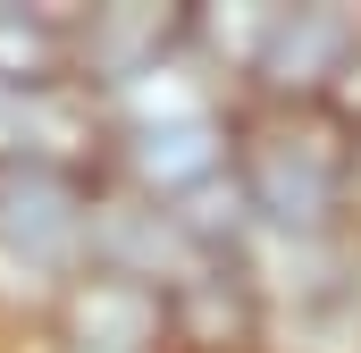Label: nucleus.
I'll return each mask as SVG.
<instances>
[{
  "label": "nucleus",
  "mask_w": 361,
  "mask_h": 353,
  "mask_svg": "<svg viewBox=\"0 0 361 353\" xmlns=\"http://www.w3.org/2000/svg\"><path fill=\"white\" fill-rule=\"evenodd\" d=\"M235 185L261 236H345L361 193V143L336 135L319 109L235 118Z\"/></svg>",
  "instance_id": "1"
},
{
  "label": "nucleus",
  "mask_w": 361,
  "mask_h": 353,
  "mask_svg": "<svg viewBox=\"0 0 361 353\" xmlns=\"http://www.w3.org/2000/svg\"><path fill=\"white\" fill-rule=\"evenodd\" d=\"M169 59H185V8L177 0H109V8L68 17V76L85 92H101V101L135 92Z\"/></svg>",
  "instance_id": "2"
},
{
  "label": "nucleus",
  "mask_w": 361,
  "mask_h": 353,
  "mask_svg": "<svg viewBox=\"0 0 361 353\" xmlns=\"http://www.w3.org/2000/svg\"><path fill=\"white\" fill-rule=\"evenodd\" d=\"M219 176H235V118H219V109L160 118V126H118V143H109V185H126L160 210L193 202Z\"/></svg>",
  "instance_id": "3"
},
{
  "label": "nucleus",
  "mask_w": 361,
  "mask_h": 353,
  "mask_svg": "<svg viewBox=\"0 0 361 353\" xmlns=\"http://www.w3.org/2000/svg\"><path fill=\"white\" fill-rule=\"evenodd\" d=\"M85 219L92 185L42 160H0V253L25 269H85Z\"/></svg>",
  "instance_id": "4"
},
{
  "label": "nucleus",
  "mask_w": 361,
  "mask_h": 353,
  "mask_svg": "<svg viewBox=\"0 0 361 353\" xmlns=\"http://www.w3.org/2000/svg\"><path fill=\"white\" fill-rule=\"evenodd\" d=\"M169 353H261L269 337V294L244 261H185L169 286Z\"/></svg>",
  "instance_id": "5"
},
{
  "label": "nucleus",
  "mask_w": 361,
  "mask_h": 353,
  "mask_svg": "<svg viewBox=\"0 0 361 353\" xmlns=\"http://www.w3.org/2000/svg\"><path fill=\"white\" fill-rule=\"evenodd\" d=\"M51 337H59V353H169V303L143 277L76 269V277H59Z\"/></svg>",
  "instance_id": "6"
},
{
  "label": "nucleus",
  "mask_w": 361,
  "mask_h": 353,
  "mask_svg": "<svg viewBox=\"0 0 361 353\" xmlns=\"http://www.w3.org/2000/svg\"><path fill=\"white\" fill-rule=\"evenodd\" d=\"M353 51H361V8H345V0L286 8L269 51H261V68H252V85L269 92V109H319Z\"/></svg>",
  "instance_id": "7"
},
{
  "label": "nucleus",
  "mask_w": 361,
  "mask_h": 353,
  "mask_svg": "<svg viewBox=\"0 0 361 353\" xmlns=\"http://www.w3.org/2000/svg\"><path fill=\"white\" fill-rule=\"evenodd\" d=\"M193 261L177 236V219L126 185H92V219H85V269H109V277H143V286H169L177 269Z\"/></svg>",
  "instance_id": "8"
},
{
  "label": "nucleus",
  "mask_w": 361,
  "mask_h": 353,
  "mask_svg": "<svg viewBox=\"0 0 361 353\" xmlns=\"http://www.w3.org/2000/svg\"><path fill=\"white\" fill-rule=\"evenodd\" d=\"M68 85V8H25V0H0V92L25 101V92Z\"/></svg>",
  "instance_id": "9"
},
{
  "label": "nucleus",
  "mask_w": 361,
  "mask_h": 353,
  "mask_svg": "<svg viewBox=\"0 0 361 353\" xmlns=\"http://www.w3.org/2000/svg\"><path fill=\"white\" fill-rule=\"evenodd\" d=\"M277 17H286L277 0H202V8H185V51L219 76H252Z\"/></svg>",
  "instance_id": "10"
},
{
  "label": "nucleus",
  "mask_w": 361,
  "mask_h": 353,
  "mask_svg": "<svg viewBox=\"0 0 361 353\" xmlns=\"http://www.w3.org/2000/svg\"><path fill=\"white\" fill-rule=\"evenodd\" d=\"M319 118H328L336 135H353V143H361V51L336 68V85H328V101H319Z\"/></svg>",
  "instance_id": "11"
}]
</instances>
